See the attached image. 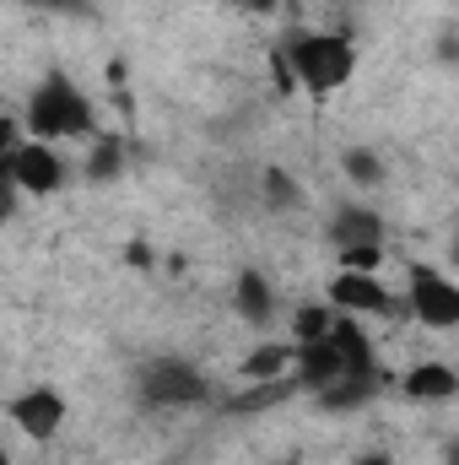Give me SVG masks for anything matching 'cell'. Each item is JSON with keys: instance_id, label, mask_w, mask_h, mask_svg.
Wrapping results in <instances>:
<instances>
[{"instance_id": "obj_1", "label": "cell", "mask_w": 459, "mask_h": 465, "mask_svg": "<svg viewBox=\"0 0 459 465\" xmlns=\"http://www.w3.org/2000/svg\"><path fill=\"white\" fill-rule=\"evenodd\" d=\"M281 60H287L292 82H298L303 93H314V98L341 93L346 82L356 76V44L341 38V33H303V38L287 44Z\"/></svg>"}, {"instance_id": "obj_2", "label": "cell", "mask_w": 459, "mask_h": 465, "mask_svg": "<svg viewBox=\"0 0 459 465\" xmlns=\"http://www.w3.org/2000/svg\"><path fill=\"white\" fill-rule=\"evenodd\" d=\"M27 135L33 141H82L93 135V98L71 82V76H44L27 98Z\"/></svg>"}, {"instance_id": "obj_3", "label": "cell", "mask_w": 459, "mask_h": 465, "mask_svg": "<svg viewBox=\"0 0 459 465\" xmlns=\"http://www.w3.org/2000/svg\"><path fill=\"white\" fill-rule=\"evenodd\" d=\"M141 401L146 406H200L211 390H206V373L184 357H157L141 368Z\"/></svg>"}, {"instance_id": "obj_4", "label": "cell", "mask_w": 459, "mask_h": 465, "mask_svg": "<svg viewBox=\"0 0 459 465\" xmlns=\"http://www.w3.org/2000/svg\"><path fill=\"white\" fill-rule=\"evenodd\" d=\"M5 179H11V190H27V195H54L60 190V179H65V163L54 157V146L49 141H16V152H11V163H5Z\"/></svg>"}, {"instance_id": "obj_5", "label": "cell", "mask_w": 459, "mask_h": 465, "mask_svg": "<svg viewBox=\"0 0 459 465\" xmlns=\"http://www.w3.org/2000/svg\"><path fill=\"white\" fill-rule=\"evenodd\" d=\"M411 309H416V320H422L427 331H454L459 325V287L444 271L416 265V271H411Z\"/></svg>"}, {"instance_id": "obj_6", "label": "cell", "mask_w": 459, "mask_h": 465, "mask_svg": "<svg viewBox=\"0 0 459 465\" xmlns=\"http://www.w3.org/2000/svg\"><path fill=\"white\" fill-rule=\"evenodd\" d=\"M11 422H16V433H27L33 444H49V439L65 428V395L49 390V384H33V390H22V395L11 401Z\"/></svg>"}, {"instance_id": "obj_7", "label": "cell", "mask_w": 459, "mask_h": 465, "mask_svg": "<svg viewBox=\"0 0 459 465\" xmlns=\"http://www.w3.org/2000/svg\"><path fill=\"white\" fill-rule=\"evenodd\" d=\"M330 309L336 314H389V292L378 276H362V271H341L330 282Z\"/></svg>"}, {"instance_id": "obj_8", "label": "cell", "mask_w": 459, "mask_h": 465, "mask_svg": "<svg viewBox=\"0 0 459 465\" xmlns=\"http://www.w3.org/2000/svg\"><path fill=\"white\" fill-rule=\"evenodd\" d=\"M330 238L336 249H351V243H384V217L373 206H341L330 217Z\"/></svg>"}, {"instance_id": "obj_9", "label": "cell", "mask_w": 459, "mask_h": 465, "mask_svg": "<svg viewBox=\"0 0 459 465\" xmlns=\"http://www.w3.org/2000/svg\"><path fill=\"white\" fill-rule=\"evenodd\" d=\"M405 395H411V401H454L459 373L449 362H416V368L405 373Z\"/></svg>"}, {"instance_id": "obj_10", "label": "cell", "mask_w": 459, "mask_h": 465, "mask_svg": "<svg viewBox=\"0 0 459 465\" xmlns=\"http://www.w3.org/2000/svg\"><path fill=\"white\" fill-rule=\"evenodd\" d=\"M232 298H238V314H243L249 325H259V320L270 314V287H265V276H259V271H243V276H238V287H232Z\"/></svg>"}, {"instance_id": "obj_11", "label": "cell", "mask_w": 459, "mask_h": 465, "mask_svg": "<svg viewBox=\"0 0 459 465\" xmlns=\"http://www.w3.org/2000/svg\"><path fill=\"white\" fill-rule=\"evenodd\" d=\"M287 362H292V347H281V341H270V347L249 351V362H243V379H254V384H270V379H287Z\"/></svg>"}, {"instance_id": "obj_12", "label": "cell", "mask_w": 459, "mask_h": 465, "mask_svg": "<svg viewBox=\"0 0 459 465\" xmlns=\"http://www.w3.org/2000/svg\"><path fill=\"white\" fill-rule=\"evenodd\" d=\"M330 325H336V309L330 303H303L298 320H292V336H298V347H308V341H325Z\"/></svg>"}, {"instance_id": "obj_13", "label": "cell", "mask_w": 459, "mask_h": 465, "mask_svg": "<svg viewBox=\"0 0 459 465\" xmlns=\"http://www.w3.org/2000/svg\"><path fill=\"white\" fill-rule=\"evenodd\" d=\"M87 173H93V179H119V173H124V152H119V141H98V146H93Z\"/></svg>"}, {"instance_id": "obj_14", "label": "cell", "mask_w": 459, "mask_h": 465, "mask_svg": "<svg viewBox=\"0 0 459 465\" xmlns=\"http://www.w3.org/2000/svg\"><path fill=\"white\" fill-rule=\"evenodd\" d=\"M378 265H384V243H351V249H341V271L378 276Z\"/></svg>"}, {"instance_id": "obj_15", "label": "cell", "mask_w": 459, "mask_h": 465, "mask_svg": "<svg viewBox=\"0 0 459 465\" xmlns=\"http://www.w3.org/2000/svg\"><path fill=\"white\" fill-rule=\"evenodd\" d=\"M346 173H351V184H378L384 179V163L373 152H346Z\"/></svg>"}, {"instance_id": "obj_16", "label": "cell", "mask_w": 459, "mask_h": 465, "mask_svg": "<svg viewBox=\"0 0 459 465\" xmlns=\"http://www.w3.org/2000/svg\"><path fill=\"white\" fill-rule=\"evenodd\" d=\"M265 190H270V195H265L270 206H287V201H298V184H292V173H276V168H270V173H265Z\"/></svg>"}, {"instance_id": "obj_17", "label": "cell", "mask_w": 459, "mask_h": 465, "mask_svg": "<svg viewBox=\"0 0 459 465\" xmlns=\"http://www.w3.org/2000/svg\"><path fill=\"white\" fill-rule=\"evenodd\" d=\"M16 141H22V124L11 114H0V173H5V163H11V152H16Z\"/></svg>"}, {"instance_id": "obj_18", "label": "cell", "mask_w": 459, "mask_h": 465, "mask_svg": "<svg viewBox=\"0 0 459 465\" xmlns=\"http://www.w3.org/2000/svg\"><path fill=\"white\" fill-rule=\"evenodd\" d=\"M11 212H16V190H11V179L0 173V223H5Z\"/></svg>"}, {"instance_id": "obj_19", "label": "cell", "mask_w": 459, "mask_h": 465, "mask_svg": "<svg viewBox=\"0 0 459 465\" xmlns=\"http://www.w3.org/2000/svg\"><path fill=\"white\" fill-rule=\"evenodd\" d=\"M33 11H82V0H27Z\"/></svg>"}, {"instance_id": "obj_20", "label": "cell", "mask_w": 459, "mask_h": 465, "mask_svg": "<svg viewBox=\"0 0 459 465\" xmlns=\"http://www.w3.org/2000/svg\"><path fill=\"white\" fill-rule=\"evenodd\" d=\"M356 465H389V460L384 455H367V460H356Z\"/></svg>"}, {"instance_id": "obj_21", "label": "cell", "mask_w": 459, "mask_h": 465, "mask_svg": "<svg viewBox=\"0 0 459 465\" xmlns=\"http://www.w3.org/2000/svg\"><path fill=\"white\" fill-rule=\"evenodd\" d=\"M0 465H11V455H5V450H0Z\"/></svg>"}, {"instance_id": "obj_22", "label": "cell", "mask_w": 459, "mask_h": 465, "mask_svg": "<svg viewBox=\"0 0 459 465\" xmlns=\"http://www.w3.org/2000/svg\"><path fill=\"white\" fill-rule=\"evenodd\" d=\"M254 5H276V0H254Z\"/></svg>"}]
</instances>
